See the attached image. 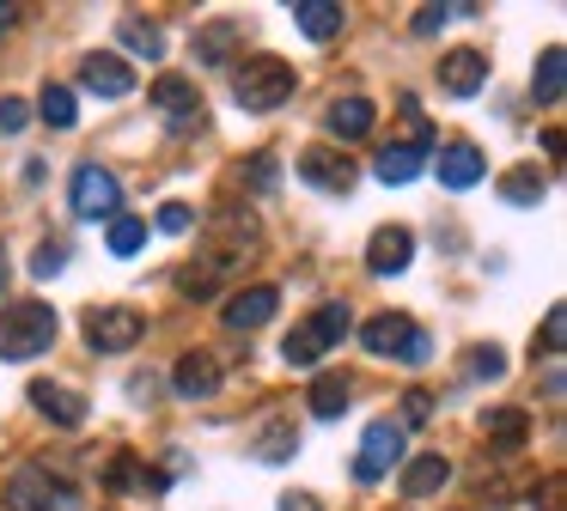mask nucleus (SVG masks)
I'll return each mask as SVG.
<instances>
[{"instance_id":"1","label":"nucleus","mask_w":567,"mask_h":511,"mask_svg":"<svg viewBox=\"0 0 567 511\" xmlns=\"http://www.w3.org/2000/svg\"><path fill=\"white\" fill-rule=\"evenodd\" d=\"M233 97L245 109H257V116H269V109H281L287 97H293L299 73L287 67L281 55H250V61H233Z\"/></svg>"},{"instance_id":"2","label":"nucleus","mask_w":567,"mask_h":511,"mask_svg":"<svg viewBox=\"0 0 567 511\" xmlns=\"http://www.w3.org/2000/svg\"><path fill=\"white\" fill-rule=\"evenodd\" d=\"M55 328L62 323H55L50 304H38V299L7 304V311H0V359H38V353H50Z\"/></svg>"},{"instance_id":"3","label":"nucleus","mask_w":567,"mask_h":511,"mask_svg":"<svg viewBox=\"0 0 567 511\" xmlns=\"http://www.w3.org/2000/svg\"><path fill=\"white\" fill-rule=\"evenodd\" d=\"M7 505L13 511H80V493L62 474L43 469V462H31V469H19L13 481H7Z\"/></svg>"},{"instance_id":"4","label":"nucleus","mask_w":567,"mask_h":511,"mask_svg":"<svg viewBox=\"0 0 567 511\" xmlns=\"http://www.w3.org/2000/svg\"><path fill=\"white\" fill-rule=\"evenodd\" d=\"M68 201H74L80 219H116V207H123V182H116L111 165L86 158V165L74 170V182H68Z\"/></svg>"},{"instance_id":"5","label":"nucleus","mask_w":567,"mask_h":511,"mask_svg":"<svg viewBox=\"0 0 567 511\" xmlns=\"http://www.w3.org/2000/svg\"><path fill=\"white\" fill-rule=\"evenodd\" d=\"M342 335H348V311L342 304H323V311H311V323H299L293 335L281 341V353H287V365H318Z\"/></svg>"},{"instance_id":"6","label":"nucleus","mask_w":567,"mask_h":511,"mask_svg":"<svg viewBox=\"0 0 567 511\" xmlns=\"http://www.w3.org/2000/svg\"><path fill=\"white\" fill-rule=\"evenodd\" d=\"M391 462H403V426L396 420H372L367 432H360V457H354V481H384L391 474Z\"/></svg>"},{"instance_id":"7","label":"nucleus","mask_w":567,"mask_h":511,"mask_svg":"<svg viewBox=\"0 0 567 511\" xmlns=\"http://www.w3.org/2000/svg\"><path fill=\"white\" fill-rule=\"evenodd\" d=\"M141 311H128V304H99V311H86V341L92 353H128L141 341Z\"/></svg>"},{"instance_id":"8","label":"nucleus","mask_w":567,"mask_h":511,"mask_svg":"<svg viewBox=\"0 0 567 511\" xmlns=\"http://www.w3.org/2000/svg\"><path fill=\"white\" fill-rule=\"evenodd\" d=\"M153 104H159L165 116H172V134H196V128H202V116H208V109H202V97H196V85L177 80V73L153 80Z\"/></svg>"},{"instance_id":"9","label":"nucleus","mask_w":567,"mask_h":511,"mask_svg":"<svg viewBox=\"0 0 567 511\" xmlns=\"http://www.w3.org/2000/svg\"><path fill=\"white\" fill-rule=\"evenodd\" d=\"M299 177H306L311 189H323V195L354 189V165H348V153H336V146H311V153H299Z\"/></svg>"},{"instance_id":"10","label":"nucleus","mask_w":567,"mask_h":511,"mask_svg":"<svg viewBox=\"0 0 567 511\" xmlns=\"http://www.w3.org/2000/svg\"><path fill=\"white\" fill-rule=\"evenodd\" d=\"M415 335H421V328L409 323L403 311H384V316H372V323L360 328V341H367V353H372V359H403V353H409V341H415Z\"/></svg>"},{"instance_id":"11","label":"nucleus","mask_w":567,"mask_h":511,"mask_svg":"<svg viewBox=\"0 0 567 511\" xmlns=\"http://www.w3.org/2000/svg\"><path fill=\"white\" fill-rule=\"evenodd\" d=\"M80 85H86L92 97H128L135 92V67H128L123 55H86L80 61Z\"/></svg>"},{"instance_id":"12","label":"nucleus","mask_w":567,"mask_h":511,"mask_svg":"<svg viewBox=\"0 0 567 511\" xmlns=\"http://www.w3.org/2000/svg\"><path fill=\"white\" fill-rule=\"evenodd\" d=\"M433 170H440L445 189H476V182L488 177V165H482V153L470 140H445L440 158H433Z\"/></svg>"},{"instance_id":"13","label":"nucleus","mask_w":567,"mask_h":511,"mask_svg":"<svg viewBox=\"0 0 567 511\" xmlns=\"http://www.w3.org/2000/svg\"><path fill=\"white\" fill-rule=\"evenodd\" d=\"M31 401H38L55 426H80V420H86V396L68 389V384H55V377H31Z\"/></svg>"},{"instance_id":"14","label":"nucleus","mask_w":567,"mask_h":511,"mask_svg":"<svg viewBox=\"0 0 567 511\" xmlns=\"http://www.w3.org/2000/svg\"><path fill=\"white\" fill-rule=\"evenodd\" d=\"M275 304H281V292L275 286H245V292H233V299H226V328H262L275 316Z\"/></svg>"},{"instance_id":"15","label":"nucleus","mask_w":567,"mask_h":511,"mask_svg":"<svg viewBox=\"0 0 567 511\" xmlns=\"http://www.w3.org/2000/svg\"><path fill=\"white\" fill-rule=\"evenodd\" d=\"M177 396H189V401H208L214 389H220V359H214V353H184V359H177Z\"/></svg>"},{"instance_id":"16","label":"nucleus","mask_w":567,"mask_h":511,"mask_svg":"<svg viewBox=\"0 0 567 511\" xmlns=\"http://www.w3.org/2000/svg\"><path fill=\"white\" fill-rule=\"evenodd\" d=\"M409 255H415V238H409L403 226H379V231H372V243H367L372 274H403Z\"/></svg>"},{"instance_id":"17","label":"nucleus","mask_w":567,"mask_h":511,"mask_svg":"<svg viewBox=\"0 0 567 511\" xmlns=\"http://www.w3.org/2000/svg\"><path fill=\"white\" fill-rule=\"evenodd\" d=\"M482 80H488V61H482L476 49H452V55L440 61V85L452 97H476Z\"/></svg>"},{"instance_id":"18","label":"nucleus","mask_w":567,"mask_h":511,"mask_svg":"<svg viewBox=\"0 0 567 511\" xmlns=\"http://www.w3.org/2000/svg\"><path fill=\"white\" fill-rule=\"evenodd\" d=\"M445 481H452V462H445L440 450H421V457L403 462V499H427V493H440Z\"/></svg>"},{"instance_id":"19","label":"nucleus","mask_w":567,"mask_h":511,"mask_svg":"<svg viewBox=\"0 0 567 511\" xmlns=\"http://www.w3.org/2000/svg\"><path fill=\"white\" fill-rule=\"evenodd\" d=\"M293 24L311 36V43H330V36H342L348 12L336 7V0H293Z\"/></svg>"},{"instance_id":"20","label":"nucleus","mask_w":567,"mask_h":511,"mask_svg":"<svg viewBox=\"0 0 567 511\" xmlns=\"http://www.w3.org/2000/svg\"><path fill=\"white\" fill-rule=\"evenodd\" d=\"M323 122H330L336 140H367L372 134V104L367 97H336V104L323 109Z\"/></svg>"},{"instance_id":"21","label":"nucleus","mask_w":567,"mask_h":511,"mask_svg":"<svg viewBox=\"0 0 567 511\" xmlns=\"http://www.w3.org/2000/svg\"><path fill=\"white\" fill-rule=\"evenodd\" d=\"M233 49H238V19H214L208 31L196 36V61H202V67H226Z\"/></svg>"},{"instance_id":"22","label":"nucleus","mask_w":567,"mask_h":511,"mask_svg":"<svg viewBox=\"0 0 567 511\" xmlns=\"http://www.w3.org/2000/svg\"><path fill=\"white\" fill-rule=\"evenodd\" d=\"M561 85H567V55H561V43H549L537 73H530V92H537V104H561Z\"/></svg>"},{"instance_id":"23","label":"nucleus","mask_w":567,"mask_h":511,"mask_svg":"<svg viewBox=\"0 0 567 511\" xmlns=\"http://www.w3.org/2000/svg\"><path fill=\"white\" fill-rule=\"evenodd\" d=\"M421 165H427V153H415V146H384L379 158H372V170H379V182H415Z\"/></svg>"},{"instance_id":"24","label":"nucleus","mask_w":567,"mask_h":511,"mask_svg":"<svg viewBox=\"0 0 567 511\" xmlns=\"http://www.w3.org/2000/svg\"><path fill=\"white\" fill-rule=\"evenodd\" d=\"M342 408H348V377L342 372H318L311 377V414H318V420H336Z\"/></svg>"},{"instance_id":"25","label":"nucleus","mask_w":567,"mask_h":511,"mask_svg":"<svg viewBox=\"0 0 567 511\" xmlns=\"http://www.w3.org/2000/svg\"><path fill=\"white\" fill-rule=\"evenodd\" d=\"M250 450H257V462H287V457L299 450V432H293V420H269V426L257 432V445H250Z\"/></svg>"},{"instance_id":"26","label":"nucleus","mask_w":567,"mask_h":511,"mask_svg":"<svg viewBox=\"0 0 567 511\" xmlns=\"http://www.w3.org/2000/svg\"><path fill=\"white\" fill-rule=\"evenodd\" d=\"M482 432H488L494 445H525L530 414L525 408H488V414H482Z\"/></svg>"},{"instance_id":"27","label":"nucleus","mask_w":567,"mask_h":511,"mask_svg":"<svg viewBox=\"0 0 567 511\" xmlns=\"http://www.w3.org/2000/svg\"><path fill=\"white\" fill-rule=\"evenodd\" d=\"M38 116L50 122V128H74V122H80V104H74V92H68V85H43V97H38Z\"/></svg>"},{"instance_id":"28","label":"nucleus","mask_w":567,"mask_h":511,"mask_svg":"<svg viewBox=\"0 0 567 511\" xmlns=\"http://www.w3.org/2000/svg\"><path fill=\"white\" fill-rule=\"evenodd\" d=\"M543 189H549V182H543V170H537V165H525V170H506V177H501V195H506V201H518V207L543 201Z\"/></svg>"},{"instance_id":"29","label":"nucleus","mask_w":567,"mask_h":511,"mask_svg":"<svg viewBox=\"0 0 567 511\" xmlns=\"http://www.w3.org/2000/svg\"><path fill=\"white\" fill-rule=\"evenodd\" d=\"M104 243H111V255H135L141 243H147V219L116 213V219H111V231H104Z\"/></svg>"},{"instance_id":"30","label":"nucleus","mask_w":567,"mask_h":511,"mask_svg":"<svg viewBox=\"0 0 567 511\" xmlns=\"http://www.w3.org/2000/svg\"><path fill=\"white\" fill-rule=\"evenodd\" d=\"M123 43L135 49V55H147V61H159V55H165L159 24H141V19H123Z\"/></svg>"},{"instance_id":"31","label":"nucleus","mask_w":567,"mask_h":511,"mask_svg":"<svg viewBox=\"0 0 567 511\" xmlns=\"http://www.w3.org/2000/svg\"><path fill=\"white\" fill-rule=\"evenodd\" d=\"M111 487H147V493H159V487H165V474L141 469L135 457H116V462H111Z\"/></svg>"},{"instance_id":"32","label":"nucleus","mask_w":567,"mask_h":511,"mask_svg":"<svg viewBox=\"0 0 567 511\" xmlns=\"http://www.w3.org/2000/svg\"><path fill=\"white\" fill-rule=\"evenodd\" d=\"M433 420V396H427V389H409V396H403V420H396V426H427Z\"/></svg>"},{"instance_id":"33","label":"nucleus","mask_w":567,"mask_h":511,"mask_svg":"<svg viewBox=\"0 0 567 511\" xmlns=\"http://www.w3.org/2000/svg\"><path fill=\"white\" fill-rule=\"evenodd\" d=\"M189 226H196V207L189 201H165L159 207V231H189Z\"/></svg>"},{"instance_id":"34","label":"nucleus","mask_w":567,"mask_h":511,"mask_svg":"<svg viewBox=\"0 0 567 511\" xmlns=\"http://www.w3.org/2000/svg\"><path fill=\"white\" fill-rule=\"evenodd\" d=\"M245 177H250V189H262V195H269L275 182H281V170H275V158H269V153H257V158H250V170H245Z\"/></svg>"},{"instance_id":"35","label":"nucleus","mask_w":567,"mask_h":511,"mask_svg":"<svg viewBox=\"0 0 567 511\" xmlns=\"http://www.w3.org/2000/svg\"><path fill=\"white\" fill-rule=\"evenodd\" d=\"M561 341H567V311L555 304V311L543 316V353H561Z\"/></svg>"},{"instance_id":"36","label":"nucleus","mask_w":567,"mask_h":511,"mask_svg":"<svg viewBox=\"0 0 567 511\" xmlns=\"http://www.w3.org/2000/svg\"><path fill=\"white\" fill-rule=\"evenodd\" d=\"M31 122V109H25V97H0V134H19Z\"/></svg>"},{"instance_id":"37","label":"nucleus","mask_w":567,"mask_h":511,"mask_svg":"<svg viewBox=\"0 0 567 511\" xmlns=\"http://www.w3.org/2000/svg\"><path fill=\"white\" fill-rule=\"evenodd\" d=\"M470 372H476V377H501L506 372V353L501 347H476V353H470Z\"/></svg>"},{"instance_id":"38","label":"nucleus","mask_w":567,"mask_h":511,"mask_svg":"<svg viewBox=\"0 0 567 511\" xmlns=\"http://www.w3.org/2000/svg\"><path fill=\"white\" fill-rule=\"evenodd\" d=\"M31 274H38V280L62 274V243H38V255H31Z\"/></svg>"},{"instance_id":"39","label":"nucleus","mask_w":567,"mask_h":511,"mask_svg":"<svg viewBox=\"0 0 567 511\" xmlns=\"http://www.w3.org/2000/svg\"><path fill=\"white\" fill-rule=\"evenodd\" d=\"M445 19H452V7H421V12H415V36H433Z\"/></svg>"},{"instance_id":"40","label":"nucleus","mask_w":567,"mask_h":511,"mask_svg":"<svg viewBox=\"0 0 567 511\" xmlns=\"http://www.w3.org/2000/svg\"><path fill=\"white\" fill-rule=\"evenodd\" d=\"M281 511H323V505H318L311 493H287V499H281Z\"/></svg>"},{"instance_id":"41","label":"nucleus","mask_w":567,"mask_h":511,"mask_svg":"<svg viewBox=\"0 0 567 511\" xmlns=\"http://www.w3.org/2000/svg\"><path fill=\"white\" fill-rule=\"evenodd\" d=\"M7 24H13V7H0V31H7Z\"/></svg>"},{"instance_id":"42","label":"nucleus","mask_w":567,"mask_h":511,"mask_svg":"<svg viewBox=\"0 0 567 511\" xmlns=\"http://www.w3.org/2000/svg\"><path fill=\"white\" fill-rule=\"evenodd\" d=\"M0 292H7V262H0Z\"/></svg>"}]
</instances>
